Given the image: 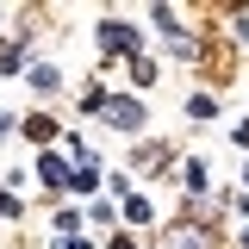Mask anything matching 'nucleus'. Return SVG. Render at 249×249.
Masks as SVG:
<instances>
[{
	"label": "nucleus",
	"instance_id": "obj_1",
	"mask_svg": "<svg viewBox=\"0 0 249 249\" xmlns=\"http://www.w3.org/2000/svg\"><path fill=\"white\" fill-rule=\"evenodd\" d=\"M100 112L119 124V131H137V124H143V106H137V100H100Z\"/></svg>",
	"mask_w": 249,
	"mask_h": 249
},
{
	"label": "nucleus",
	"instance_id": "obj_2",
	"mask_svg": "<svg viewBox=\"0 0 249 249\" xmlns=\"http://www.w3.org/2000/svg\"><path fill=\"white\" fill-rule=\"evenodd\" d=\"M100 44L119 56V50H137V31H131V25H119V19H106V25H100Z\"/></svg>",
	"mask_w": 249,
	"mask_h": 249
},
{
	"label": "nucleus",
	"instance_id": "obj_3",
	"mask_svg": "<svg viewBox=\"0 0 249 249\" xmlns=\"http://www.w3.org/2000/svg\"><path fill=\"white\" fill-rule=\"evenodd\" d=\"M37 175H44V187H75V168H69L62 156H44V162H37Z\"/></svg>",
	"mask_w": 249,
	"mask_h": 249
},
{
	"label": "nucleus",
	"instance_id": "obj_4",
	"mask_svg": "<svg viewBox=\"0 0 249 249\" xmlns=\"http://www.w3.org/2000/svg\"><path fill=\"white\" fill-rule=\"evenodd\" d=\"M25 137H37V143H50V137H56V119H44V112H37V119H25Z\"/></svg>",
	"mask_w": 249,
	"mask_h": 249
},
{
	"label": "nucleus",
	"instance_id": "obj_5",
	"mask_svg": "<svg viewBox=\"0 0 249 249\" xmlns=\"http://www.w3.org/2000/svg\"><path fill=\"white\" fill-rule=\"evenodd\" d=\"M56 81H62V75H56V69H50V62H37V69H31V88H44V93H50V88H56Z\"/></svg>",
	"mask_w": 249,
	"mask_h": 249
},
{
	"label": "nucleus",
	"instance_id": "obj_6",
	"mask_svg": "<svg viewBox=\"0 0 249 249\" xmlns=\"http://www.w3.org/2000/svg\"><path fill=\"white\" fill-rule=\"evenodd\" d=\"M19 62H25V44H6V50H0V69H6V75H13Z\"/></svg>",
	"mask_w": 249,
	"mask_h": 249
},
{
	"label": "nucleus",
	"instance_id": "obj_7",
	"mask_svg": "<svg viewBox=\"0 0 249 249\" xmlns=\"http://www.w3.org/2000/svg\"><path fill=\"white\" fill-rule=\"evenodd\" d=\"M0 218H19V199L13 193H0Z\"/></svg>",
	"mask_w": 249,
	"mask_h": 249
},
{
	"label": "nucleus",
	"instance_id": "obj_8",
	"mask_svg": "<svg viewBox=\"0 0 249 249\" xmlns=\"http://www.w3.org/2000/svg\"><path fill=\"white\" fill-rule=\"evenodd\" d=\"M56 249H88V243H81V237H62V243H56Z\"/></svg>",
	"mask_w": 249,
	"mask_h": 249
},
{
	"label": "nucleus",
	"instance_id": "obj_9",
	"mask_svg": "<svg viewBox=\"0 0 249 249\" xmlns=\"http://www.w3.org/2000/svg\"><path fill=\"white\" fill-rule=\"evenodd\" d=\"M112 249H131V237H119V243H112Z\"/></svg>",
	"mask_w": 249,
	"mask_h": 249
},
{
	"label": "nucleus",
	"instance_id": "obj_10",
	"mask_svg": "<svg viewBox=\"0 0 249 249\" xmlns=\"http://www.w3.org/2000/svg\"><path fill=\"white\" fill-rule=\"evenodd\" d=\"M243 243H249V231H243Z\"/></svg>",
	"mask_w": 249,
	"mask_h": 249
}]
</instances>
